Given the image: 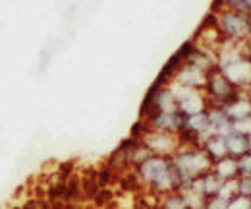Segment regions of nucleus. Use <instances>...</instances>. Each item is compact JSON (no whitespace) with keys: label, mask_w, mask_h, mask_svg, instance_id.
Instances as JSON below:
<instances>
[{"label":"nucleus","mask_w":251,"mask_h":209,"mask_svg":"<svg viewBox=\"0 0 251 209\" xmlns=\"http://www.w3.org/2000/svg\"><path fill=\"white\" fill-rule=\"evenodd\" d=\"M224 142H226L228 155L234 159L248 153V136H244L240 132H230L228 136H224Z\"/></svg>","instance_id":"obj_11"},{"label":"nucleus","mask_w":251,"mask_h":209,"mask_svg":"<svg viewBox=\"0 0 251 209\" xmlns=\"http://www.w3.org/2000/svg\"><path fill=\"white\" fill-rule=\"evenodd\" d=\"M228 206V202L226 200H222L219 196H215V198H209L207 202H205V208L203 209H226Z\"/></svg>","instance_id":"obj_16"},{"label":"nucleus","mask_w":251,"mask_h":209,"mask_svg":"<svg viewBox=\"0 0 251 209\" xmlns=\"http://www.w3.org/2000/svg\"><path fill=\"white\" fill-rule=\"evenodd\" d=\"M248 153H251V134L248 136Z\"/></svg>","instance_id":"obj_17"},{"label":"nucleus","mask_w":251,"mask_h":209,"mask_svg":"<svg viewBox=\"0 0 251 209\" xmlns=\"http://www.w3.org/2000/svg\"><path fill=\"white\" fill-rule=\"evenodd\" d=\"M226 209H251V198H244V196H234L228 200Z\"/></svg>","instance_id":"obj_15"},{"label":"nucleus","mask_w":251,"mask_h":209,"mask_svg":"<svg viewBox=\"0 0 251 209\" xmlns=\"http://www.w3.org/2000/svg\"><path fill=\"white\" fill-rule=\"evenodd\" d=\"M158 209H188V204L180 190L158 196Z\"/></svg>","instance_id":"obj_12"},{"label":"nucleus","mask_w":251,"mask_h":209,"mask_svg":"<svg viewBox=\"0 0 251 209\" xmlns=\"http://www.w3.org/2000/svg\"><path fill=\"white\" fill-rule=\"evenodd\" d=\"M201 148L203 151L209 155V159L215 163V161H219L222 157H228V149H226V142H224V138L222 136H209L203 144H201Z\"/></svg>","instance_id":"obj_9"},{"label":"nucleus","mask_w":251,"mask_h":209,"mask_svg":"<svg viewBox=\"0 0 251 209\" xmlns=\"http://www.w3.org/2000/svg\"><path fill=\"white\" fill-rule=\"evenodd\" d=\"M139 142L151 151V155H160V157H172L182 146V142L176 134L153 130V128H147L143 132V136L139 138Z\"/></svg>","instance_id":"obj_4"},{"label":"nucleus","mask_w":251,"mask_h":209,"mask_svg":"<svg viewBox=\"0 0 251 209\" xmlns=\"http://www.w3.org/2000/svg\"><path fill=\"white\" fill-rule=\"evenodd\" d=\"M207 72L189 64V62H182L178 66V70L174 72L170 84L172 86H178V88H186V90H197L203 91L207 86Z\"/></svg>","instance_id":"obj_7"},{"label":"nucleus","mask_w":251,"mask_h":209,"mask_svg":"<svg viewBox=\"0 0 251 209\" xmlns=\"http://www.w3.org/2000/svg\"><path fill=\"white\" fill-rule=\"evenodd\" d=\"M236 165H238V177H251V153L238 157Z\"/></svg>","instance_id":"obj_13"},{"label":"nucleus","mask_w":251,"mask_h":209,"mask_svg":"<svg viewBox=\"0 0 251 209\" xmlns=\"http://www.w3.org/2000/svg\"><path fill=\"white\" fill-rule=\"evenodd\" d=\"M234 182H236V192H238V196L251 198V177H238Z\"/></svg>","instance_id":"obj_14"},{"label":"nucleus","mask_w":251,"mask_h":209,"mask_svg":"<svg viewBox=\"0 0 251 209\" xmlns=\"http://www.w3.org/2000/svg\"><path fill=\"white\" fill-rule=\"evenodd\" d=\"M211 171L219 177L222 182H228V180H236L238 179V165H236V159L234 157H222L219 161L213 163Z\"/></svg>","instance_id":"obj_8"},{"label":"nucleus","mask_w":251,"mask_h":209,"mask_svg":"<svg viewBox=\"0 0 251 209\" xmlns=\"http://www.w3.org/2000/svg\"><path fill=\"white\" fill-rule=\"evenodd\" d=\"M195 184H197V188L201 190V194L209 200V198H215V196H219L220 188H222V180L213 173V171H209V173H205L203 177L199 180H195Z\"/></svg>","instance_id":"obj_10"},{"label":"nucleus","mask_w":251,"mask_h":209,"mask_svg":"<svg viewBox=\"0 0 251 209\" xmlns=\"http://www.w3.org/2000/svg\"><path fill=\"white\" fill-rule=\"evenodd\" d=\"M168 86H170V90L176 97V107H178V113L182 117H193V115H199V113L207 111L209 101L205 97V91L186 90V88H178V86H172V84H168Z\"/></svg>","instance_id":"obj_6"},{"label":"nucleus","mask_w":251,"mask_h":209,"mask_svg":"<svg viewBox=\"0 0 251 209\" xmlns=\"http://www.w3.org/2000/svg\"><path fill=\"white\" fill-rule=\"evenodd\" d=\"M203 91H205V97H207L209 105H217V107H224L228 101H232L240 93V90H236L217 68L213 72H209L207 86Z\"/></svg>","instance_id":"obj_5"},{"label":"nucleus","mask_w":251,"mask_h":209,"mask_svg":"<svg viewBox=\"0 0 251 209\" xmlns=\"http://www.w3.org/2000/svg\"><path fill=\"white\" fill-rule=\"evenodd\" d=\"M135 175L141 184H145L155 196H164L168 192L180 190V179L170 157L149 155L143 163L135 167Z\"/></svg>","instance_id":"obj_1"},{"label":"nucleus","mask_w":251,"mask_h":209,"mask_svg":"<svg viewBox=\"0 0 251 209\" xmlns=\"http://www.w3.org/2000/svg\"><path fill=\"white\" fill-rule=\"evenodd\" d=\"M213 14H215V26L224 43H232L240 47H248V43H251L250 16L234 10H219Z\"/></svg>","instance_id":"obj_3"},{"label":"nucleus","mask_w":251,"mask_h":209,"mask_svg":"<svg viewBox=\"0 0 251 209\" xmlns=\"http://www.w3.org/2000/svg\"><path fill=\"white\" fill-rule=\"evenodd\" d=\"M170 159L178 173L180 188L199 180L213 167V161L209 159V155L203 151V148H197V146H180V149Z\"/></svg>","instance_id":"obj_2"}]
</instances>
